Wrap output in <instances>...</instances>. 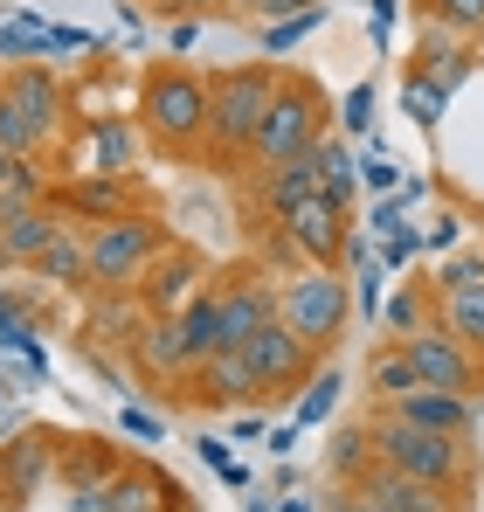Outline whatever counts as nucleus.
I'll list each match as a JSON object with an SVG mask.
<instances>
[{"instance_id":"15","label":"nucleus","mask_w":484,"mask_h":512,"mask_svg":"<svg viewBox=\"0 0 484 512\" xmlns=\"http://www.w3.org/2000/svg\"><path fill=\"white\" fill-rule=\"evenodd\" d=\"M49 201H56L63 215H83L90 229L132 215V187H125V173H70V180H56Z\"/></svg>"},{"instance_id":"44","label":"nucleus","mask_w":484,"mask_h":512,"mask_svg":"<svg viewBox=\"0 0 484 512\" xmlns=\"http://www.w3.org/2000/svg\"><path fill=\"white\" fill-rule=\"evenodd\" d=\"M367 443H374V429H367V436H339V443H332V464H346V471L360 478V471H367Z\"/></svg>"},{"instance_id":"47","label":"nucleus","mask_w":484,"mask_h":512,"mask_svg":"<svg viewBox=\"0 0 484 512\" xmlns=\"http://www.w3.org/2000/svg\"><path fill=\"white\" fill-rule=\"evenodd\" d=\"M160 28H166V42H173V56H187V49L201 42V21H194V14H180V21H160Z\"/></svg>"},{"instance_id":"27","label":"nucleus","mask_w":484,"mask_h":512,"mask_svg":"<svg viewBox=\"0 0 484 512\" xmlns=\"http://www.w3.org/2000/svg\"><path fill=\"white\" fill-rule=\"evenodd\" d=\"M118 471H125V457L111 450V443H63V485L83 492V485H118Z\"/></svg>"},{"instance_id":"6","label":"nucleus","mask_w":484,"mask_h":512,"mask_svg":"<svg viewBox=\"0 0 484 512\" xmlns=\"http://www.w3.org/2000/svg\"><path fill=\"white\" fill-rule=\"evenodd\" d=\"M284 326L312 346V353H332V346L346 340V326H353V291H346V277H339V270H319V263H312L305 277H291V284H284Z\"/></svg>"},{"instance_id":"48","label":"nucleus","mask_w":484,"mask_h":512,"mask_svg":"<svg viewBox=\"0 0 484 512\" xmlns=\"http://www.w3.org/2000/svg\"><path fill=\"white\" fill-rule=\"evenodd\" d=\"M63 49H104L90 28H49V56H63Z\"/></svg>"},{"instance_id":"42","label":"nucleus","mask_w":484,"mask_h":512,"mask_svg":"<svg viewBox=\"0 0 484 512\" xmlns=\"http://www.w3.org/2000/svg\"><path fill=\"white\" fill-rule=\"evenodd\" d=\"M457 243H464V222H457V215H436V222L422 229V250H436V256H450Z\"/></svg>"},{"instance_id":"36","label":"nucleus","mask_w":484,"mask_h":512,"mask_svg":"<svg viewBox=\"0 0 484 512\" xmlns=\"http://www.w3.org/2000/svg\"><path fill=\"white\" fill-rule=\"evenodd\" d=\"M319 28H325V7H312V14H284V21H270V28H263V56H277V63H284V56H291L305 35H319Z\"/></svg>"},{"instance_id":"52","label":"nucleus","mask_w":484,"mask_h":512,"mask_svg":"<svg viewBox=\"0 0 484 512\" xmlns=\"http://www.w3.org/2000/svg\"><path fill=\"white\" fill-rule=\"evenodd\" d=\"M388 28H395V0H374V42H381Z\"/></svg>"},{"instance_id":"22","label":"nucleus","mask_w":484,"mask_h":512,"mask_svg":"<svg viewBox=\"0 0 484 512\" xmlns=\"http://www.w3.org/2000/svg\"><path fill=\"white\" fill-rule=\"evenodd\" d=\"M436 284H395L388 298H381V326L395 333V340H415V333H429L436 326Z\"/></svg>"},{"instance_id":"7","label":"nucleus","mask_w":484,"mask_h":512,"mask_svg":"<svg viewBox=\"0 0 484 512\" xmlns=\"http://www.w3.org/2000/svg\"><path fill=\"white\" fill-rule=\"evenodd\" d=\"M249 353V367H256V381H263V395H298L305 381H312V367H319L325 353H312V346L298 340L284 319H270L256 340L242 346Z\"/></svg>"},{"instance_id":"11","label":"nucleus","mask_w":484,"mask_h":512,"mask_svg":"<svg viewBox=\"0 0 484 512\" xmlns=\"http://www.w3.org/2000/svg\"><path fill=\"white\" fill-rule=\"evenodd\" d=\"M408 346V360H415V374H422V388H457V395H471L478 388V353L457 340L443 319L429 326V333H415Z\"/></svg>"},{"instance_id":"39","label":"nucleus","mask_w":484,"mask_h":512,"mask_svg":"<svg viewBox=\"0 0 484 512\" xmlns=\"http://www.w3.org/2000/svg\"><path fill=\"white\" fill-rule=\"evenodd\" d=\"M422 14L450 21L457 35H484V0H422Z\"/></svg>"},{"instance_id":"35","label":"nucleus","mask_w":484,"mask_h":512,"mask_svg":"<svg viewBox=\"0 0 484 512\" xmlns=\"http://www.w3.org/2000/svg\"><path fill=\"white\" fill-rule=\"evenodd\" d=\"M0 146L7 153H21V160H35V153H49V139L35 132V118L14 104V97H0Z\"/></svg>"},{"instance_id":"32","label":"nucleus","mask_w":484,"mask_h":512,"mask_svg":"<svg viewBox=\"0 0 484 512\" xmlns=\"http://www.w3.org/2000/svg\"><path fill=\"white\" fill-rule=\"evenodd\" d=\"M42 56H49V21H35V14L0 21V63H42Z\"/></svg>"},{"instance_id":"8","label":"nucleus","mask_w":484,"mask_h":512,"mask_svg":"<svg viewBox=\"0 0 484 512\" xmlns=\"http://www.w3.org/2000/svg\"><path fill=\"white\" fill-rule=\"evenodd\" d=\"M277 222H284L291 250L305 256V263H319V270H332V263L346 256V243H353V229H346V208H339L332 194H305V201H298V208H284Z\"/></svg>"},{"instance_id":"54","label":"nucleus","mask_w":484,"mask_h":512,"mask_svg":"<svg viewBox=\"0 0 484 512\" xmlns=\"http://www.w3.org/2000/svg\"><path fill=\"white\" fill-rule=\"evenodd\" d=\"M14 160H21V153H7V146H0V194H7V180H14Z\"/></svg>"},{"instance_id":"50","label":"nucleus","mask_w":484,"mask_h":512,"mask_svg":"<svg viewBox=\"0 0 484 512\" xmlns=\"http://www.w3.org/2000/svg\"><path fill=\"white\" fill-rule=\"evenodd\" d=\"M298 429H305V423H277V429H270V457H277V464L298 450Z\"/></svg>"},{"instance_id":"20","label":"nucleus","mask_w":484,"mask_h":512,"mask_svg":"<svg viewBox=\"0 0 484 512\" xmlns=\"http://www.w3.org/2000/svg\"><path fill=\"white\" fill-rule=\"evenodd\" d=\"M111 506L118 512H187V492L166 478L160 464H125L118 485H111Z\"/></svg>"},{"instance_id":"17","label":"nucleus","mask_w":484,"mask_h":512,"mask_svg":"<svg viewBox=\"0 0 484 512\" xmlns=\"http://www.w3.org/2000/svg\"><path fill=\"white\" fill-rule=\"evenodd\" d=\"M63 229V208L56 201H35V208H0V263H35L49 250V236Z\"/></svg>"},{"instance_id":"18","label":"nucleus","mask_w":484,"mask_h":512,"mask_svg":"<svg viewBox=\"0 0 484 512\" xmlns=\"http://www.w3.org/2000/svg\"><path fill=\"white\" fill-rule=\"evenodd\" d=\"M194 374H201V402H208V409L263 402V381H256V367H249V353H242V346H222V353H215V360H201Z\"/></svg>"},{"instance_id":"33","label":"nucleus","mask_w":484,"mask_h":512,"mask_svg":"<svg viewBox=\"0 0 484 512\" xmlns=\"http://www.w3.org/2000/svg\"><path fill=\"white\" fill-rule=\"evenodd\" d=\"M415 70H422L436 90H450V97H457L464 77H471V49H464V35H457V42H443V49H422V56H415Z\"/></svg>"},{"instance_id":"9","label":"nucleus","mask_w":484,"mask_h":512,"mask_svg":"<svg viewBox=\"0 0 484 512\" xmlns=\"http://www.w3.org/2000/svg\"><path fill=\"white\" fill-rule=\"evenodd\" d=\"M201 277H208V263H201L194 250H160L153 263H146V277H139L132 291H139L146 319H173V312H187V305L208 291Z\"/></svg>"},{"instance_id":"55","label":"nucleus","mask_w":484,"mask_h":512,"mask_svg":"<svg viewBox=\"0 0 484 512\" xmlns=\"http://www.w3.org/2000/svg\"><path fill=\"white\" fill-rule=\"evenodd\" d=\"M229 14H270V0H229Z\"/></svg>"},{"instance_id":"12","label":"nucleus","mask_w":484,"mask_h":512,"mask_svg":"<svg viewBox=\"0 0 484 512\" xmlns=\"http://www.w3.org/2000/svg\"><path fill=\"white\" fill-rule=\"evenodd\" d=\"M56 471H63V443H56L49 429H21V436L0 450V499H7V506H21V499H28V492H42Z\"/></svg>"},{"instance_id":"13","label":"nucleus","mask_w":484,"mask_h":512,"mask_svg":"<svg viewBox=\"0 0 484 512\" xmlns=\"http://www.w3.org/2000/svg\"><path fill=\"white\" fill-rule=\"evenodd\" d=\"M270 319H284V291H270L256 270L222 284V346H249Z\"/></svg>"},{"instance_id":"30","label":"nucleus","mask_w":484,"mask_h":512,"mask_svg":"<svg viewBox=\"0 0 484 512\" xmlns=\"http://www.w3.org/2000/svg\"><path fill=\"white\" fill-rule=\"evenodd\" d=\"M305 194H325V187H319V167H312V160H291V167L263 173V201H270V215H284V208H298Z\"/></svg>"},{"instance_id":"5","label":"nucleus","mask_w":484,"mask_h":512,"mask_svg":"<svg viewBox=\"0 0 484 512\" xmlns=\"http://www.w3.org/2000/svg\"><path fill=\"white\" fill-rule=\"evenodd\" d=\"M160 250H166V229L146 208H132V215H118V222H97V229H90V284H97V291H132Z\"/></svg>"},{"instance_id":"51","label":"nucleus","mask_w":484,"mask_h":512,"mask_svg":"<svg viewBox=\"0 0 484 512\" xmlns=\"http://www.w3.org/2000/svg\"><path fill=\"white\" fill-rule=\"evenodd\" d=\"M312 7H325V0H270V21H284V14H312Z\"/></svg>"},{"instance_id":"19","label":"nucleus","mask_w":484,"mask_h":512,"mask_svg":"<svg viewBox=\"0 0 484 512\" xmlns=\"http://www.w3.org/2000/svg\"><path fill=\"white\" fill-rule=\"evenodd\" d=\"M132 360H139L153 381L194 374V353H187V333H180V312H173V319H146V326L132 333Z\"/></svg>"},{"instance_id":"4","label":"nucleus","mask_w":484,"mask_h":512,"mask_svg":"<svg viewBox=\"0 0 484 512\" xmlns=\"http://www.w3.org/2000/svg\"><path fill=\"white\" fill-rule=\"evenodd\" d=\"M374 457L395 464V471H408V478H422V485H443V492H457V485L471 478V450H464V436L402 423V416H381V423H374Z\"/></svg>"},{"instance_id":"26","label":"nucleus","mask_w":484,"mask_h":512,"mask_svg":"<svg viewBox=\"0 0 484 512\" xmlns=\"http://www.w3.org/2000/svg\"><path fill=\"white\" fill-rule=\"evenodd\" d=\"M305 160L319 167V187H325V194H332L339 208H353V187H360V160L346 153V139H332V132H325V139L312 146V153H305Z\"/></svg>"},{"instance_id":"3","label":"nucleus","mask_w":484,"mask_h":512,"mask_svg":"<svg viewBox=\"0 0 484 512\" xmlns=\"http://www.w3.org/2000/svg\"><path fill=\"white\" fill-rule=\"evenodd\" d=\"M319 139H325V90L305 84V77H284L277 104L263 111V125L249 139V167L277 173V167H291V160H305Z\"/></svg>"},{"instance_id":"57","label":"nucleus","mask_w":484,"mask_h":512,"mask_svg":"<svg viewBox=\"0 0 484 512\" xmlns=\"http://www.w3.org/2000/svg\"><path fill=\"white\" fill-rule=\"evenodd\" d=\"M0 388H7V381H0Z\"/></svg>"},{"instance_id":"23","label":"nucleus","mask_w":484,"mask_h":512,"mask_svg":"<svg viewBox=\"0 0 484 512\" xmlns=\"http://www.w3.org/2000/svg\"><path fill=\"white\" fill-rule=\"evenodd\" d=\"M35 277H49V284H90V236L63 222L49 236V250L35 256Z\"/></svg>"},{"instance_id":"24","label":"nucleus","mask_w":484,"mask_h":512,"mask_svg":"<svg viewBox=\"0 0 484 512\" xmlns=\"http://www.w3.org/2000/svg\"><path fill=\"white\" fill-rule=\"evenodd\" d=\"M422 388V374H415V360H408V346L395 340V346H381L374 360H367V395L381 402V409H395L402 395H415Z\"/></svg>"},{"instance_id":"45","label":"nucleus","mask_w":484,"mask_h":512,"mask_svg":"<svg viewBox=\"0 0 484 512\" xmlns=\"http://www.w3.org/2000/svg\"><path fill=\"white\" fill-rule=\"evenodd\" d=\"M153 7H160V21H180V14H194V21H201V14H222L229 0H153Z\"/></svg>"},{"instance_id":"21","label":"nucleus","mask_w":484,"mask_h":512,"mask_svg":"<svg viewBox=\"0 0 484 512\" xmlns=\"http://www.w3.org/2000/svg\"><path fill=\"white\" fill-rule=\"evenodd\" d=\"M388 416H402V423H422V429H443V436H471V395H457V388H415L402 395Z\"/></svg>"},{"instance_id":"38","label":"nucleus","mask_w":484,"mask_h":512,"mask_svg":"<svg viewBox=\"0 0 484 512\" xmlns=\"http://www.w3.org/2000/svg\"><path fill=\"white\" fill-rule=\"evenodd\" d=\"M471 284H484V250L443 256V270H436V298H450V291H471Z\"/></svg>"},{"instance_id":"41","label":"nucleus","mask_w":484,"mask_h":512,"mask_svg":"<svg viewBox=\"0 0 484 512\" xmlns=\"http://www.w3.org/2000/svg\"><path fill=\"white\" fill-rule=\"evenodd\" d=\"M201 464H208V471H215V478H229V485H236V492H249V471H242L236 457H229V450H222V436H201Z\"/></svg>"},{"instance_id":"56","label":"nucleus","mask_w":484,"mask_h":512,"mask_svg":"<svg viewBox=\"0 0 484 512\" xmlns=\"http://www.w3.org/2000/svg\"><path fill=\"white\" fill-rule=\"evenodd\" d=\"M277 512H312V499H284V506H277Z\"/></svg>"},{"instance_id":"14","label":"nucleus","mask_w":484,"mask_h":512,"mask_svg":"<svg viewBox=\"0 0 484 512\" xmlns=\"http://www.w3.org/2000/svg\"><path fill=\"white\" fill-rule=\"evenodd\" d=\"M353 492H360V499H374L381 512H457V499H450L443 485H422V478H408V471L381 464V457L353 478Z\"/></svg>"},{"instance_id":"25","label":"nucleus","mask_w":484,"mask_h":512,"mask_svg":"<svg viewBox=\"0 0 484 512\" xmlns=\"http://www.w3.org/2000/svg\"><path fill=\"white\" fill-rule=\"evenodd\" d=\"M339 395H346V367L325 353L319 367H312V381L298 388V423L305 429H319V423H332V409H339Z\"/></svg>"},{"instance_id":"43","label":"nucleus","mask_w":484,"mask_h":512,"mask_svg":"<svg viewBox=\"0 0 484 512\" xmlns=\"http://www.w3.org/2000/svg\"><path fill=\"white\" fill-rule=\"evenodd\" d=\"M360 180H367L374 194H395V187H402V167H388L381 153H367V160H360Z\"/></svg>"},{"instance_id":"31","label":"nucleus","mask_w":484,"mask_h":512,"mask_svg":"<svg viewBox=\"0 0 484 512\" xmlns=\"http://www.w3.org/2000/svg\"><path fill=\"white\" fill-rule=\"evenodd\" d=\"M443 326H450V333H457V340H464V346L484 360V284H471V291H450V298H443Z\"/></svg>"},{"instance_id":"34","label":"nucleus","mask_w":484,"mask_h":512,"mask_svg":"<svg viewBox=\"0 0 484 512\" xmlns=\"http://www.w3.org/2000/svg\"><path fill=\"white\" fill-rule=\"evenodd\" d=\"M402 111L422 125V132H436V125H443V111H450V90H436L422 70H408V77H402Z\"/></svg>"},{"instance_id":"2","label":"nucleus","mask_w":484,"mask_h":512,"mask_svg":"<svg viewBox=\"0 0 484 512\" xmlns=\"http://www.w3.org/2000/svg\"><path fill=\"white\" fill-rule=\"evenodd\" d=\"M139 118H146V132H153L160 146L201 153V146H208V77H194V70H180V63L146 70V84H139Z\"/></svg>"},{"instance_id":"46","label":"nucleus","mask_w":484,"mask_h":512,"mask_svg":"<svg viewBox=\"0 0 484 512\" xmlns=\"http://www.w3.org/2000/svg\"><path fill=\"white\" fill-rule=\"evenodd\" d=\"M118 429H125V436H146V443H153V436H160V416H146L139 402H125V409H118Z\"/></svg>"},{"instance_id":"1","label":"nucleus","mask_w":484,"mask_h":512,"mask_svg":"<svg viewBox=\"0 0 484 512\" xmlns=\"http://www.w3.org/2000/svg\"><path fill=\"white\" fill-rule=\"evenodd\" d=\"M277 90H284V77L270 63H236V70L208 77V153H222V160L249 153V139L263 125V111L277 104Z\"/></svg>"},{"instance_id":"10","label":"nucleus","mask_w":484,"mask_h":512,"mask_svg":"<svg viewBox=\"0 0 484 512\" xmlns=\"http://www.w3.org/2000/svg\"><path fill=\"white\" fill-rule=\"evenodd\" d=\"M0 97H14L28 118H35V132L56 146L63 139V125H70V84L49 70V63H7V77H0Z\"/></svg>"},{"instance_id":"29","label":"nucleus","mask_w":484,"mask_h":512,"mask_svg":"<svg viewBox=\"0 0 484 512\" xmlns=\"http://www.w3.org/2000/svg\"><path fill=\"white\" fill-rule=\"evenodd\" d=\"M0 353H21V367H28V381H42L49 374V360H42V346H35V326H28V312L0 291Z\"/></svg>"},{"instance_id":"16","label":"nucleus","mask_w":484,"mask_h":512,"mask_svg":"<svg viewBox=\"0 0 484 512\" xmlns=\"http://www.w3.org/2000/svg\"><path fill=\"white\" fill-rule=\"evenodd\" d=\"M132 153H139V132L125 118H90L83 139L70 146V173H132Z\"/></svg>"},{"instance_id":"37","label":"nucleus","mask_w":484,"mask_h":512,"mask_svg":"<svg viewBox=\"0 0 484 512\" xmlns=\"http://www.w3.org/2000/svg\"><path fill=\"white\" fill-rule=\"evenodd\" d=\"M374 256H381V270H388V277H402L408 263L422 256V229H415V222H402V229H388V236L374 243Z\"/></svg>"},{"instance_id":"49","label":"nucleus","mask_w":484,"mask_h":512,"mask_svg":"<svg viewBox=\"0 0 484 512\" xmlns=\"http://www.w3.org/2000/svg\"><path fill=\"white\" fill-rule=\"evenodd\" d=\"M70 512H118L111 506V485H83V492H70Z\"/></svg>"},{"instance_id":"53","label":"nucleus","mask_w":484,"mask_h":512,"mask_svg":"<svg viewBox=\"0 0 484 512\" xmlns=\"http://www.w3.org/2000/svg\"><path fill=\"white\" fill-rule=\"evenodd\" d=\"M256 429H263V416H229V436H242V443H249Z\"/></svg>"},{"instance_id":"40","label":"nucleus","mask_w":484,"mask_h":512,"mask_svg":"<svg viewBox=\"0 0 484 512\" xmlns=\"http://www.w3.org/2000/svg\"><path fill=\"white\" fill-rule=\"evenodd\" d=\"M339 125H346L353 139H367V132H374V84H353V90H346V111H339Z\"/></svg>"},{"instance_id":"28","label":"nucleus","mask_w":484,"mask_h":512,"mask_svg":"<svg viewBox=\"0 0 484 512\" xmlns=\"http://www.w3.org/2000/svg\"><path fill=\"white\" fill-rule=\"evenodd\" d=\"M180 333H187L194 367H201V360H215V353H222V291H201V298L180 312Z\"/></svg>"}]
</instances>
